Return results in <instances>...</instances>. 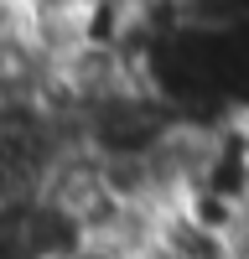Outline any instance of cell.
<instances>
[{
    "instance_id": "cell-3",
    "label": "cell",
    "mask_w": 249,
    "mask_h": 259,
    "mask_svg": "<svg viewBox=\"0 0 249 259\" xmlns=\"http://www.w3.org/2000/svg\"><path fill=\"white\" fill-rule=\"evenodd\" d=\"M145 259H166V254H161V249H156V254H145Z\"/></svg>"
},
{
    "instance_id": "cell-2",
    "label": "cell",
    "mask_w": 249,
    "mask_h": 259,
    "mask_svg": "<svg viewBox=\"0 0 249 259\" xmlns=\"http://www.w3.org/2000/svg\"><path fill=\"white\" fill-rule=\"evenodd\" d=\"M68 259H124V254H114V249H104V244H94V239H83Z\"/></svg>"
},
{
    "instance_id": "cell-1",
    "label": "cell",
    "mask_w": 249,
    "mask_h": 259,
    "mask_svg": "<svg viewBox=\"0 0 249 259\" xmlns=\"http://www.w3.org/2000/svg\"><path fill=\"white\" fill-rule=\"evenodd\" d=\"M161 254L166 259H239V239L192 218L182 202H172L161 218Z\"/></svg>"
}]
</instances>
